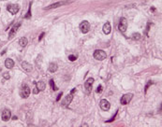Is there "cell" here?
<instances>
[{
    "mask_svg": "<svg viewBox=\"0 0 162 127\" xmlns=\"http://www.w3.org/2000/svg\"><path fill=\"white\" fill-rule=\"evenodd\" d=\"M100 108H101L102 110H106V111L109 110L110 108H111V105H110L109 101H107L106 99H102V100L100 101Z\"/></svg>",
    "mask_w": 162,
    "mask_h": 127,
    "instance_id": "obj_11",
    "label": "cell"
},
{
    "mask_svg": "<svg viewBox=\"0 0 162 127\" xmlns=\"http://www.w3.org/2000/svg\"><path fill=\"white\" fill-rule=\"evenodd\" d=\"M37 88H38V90L40 92V91H44L45 88H46V85H45V83L43 81H39L38 83H37V86H36Z\"/></svg>",
    "mask_w": 162,
    "mask_h": 127,
    "instance_id": "obj_17",
    "label": "cell"
},
{
    "mask_svg": "<svg viewBox=\"0 0 162 127\" xmlns=\"http://www.w3.org/2000/svg\"><path fill=\"white\" fill-rule=\"evenodd\" d=\"M132 97H133L132 94H126V95H124L121 97L120 102H121L122 105H127V104H128V103L131 101Z\"/></svg>",
    "mask_w": 162,
    "mask_h": 127,
    "instance_id": "obj_6",
    "label": "cell"
},
{
    "mask_svg": "<svg viewBox=\"0 0 162 127\" xmlns=\"http://www.w3.org/2000/svg\"><path fill=\"white\" fill-rule=\"evenodd\" d=\"M102 90H103V87H102L101 85H99V86L98 87V89H97V93H98V94H101V93H102Z\"/></svg>",
    "mask_w": 162,
    "mask_h": 127,
    "instance_id": "obj_24",
    "label": "cell"
},
{
    "mask_svg": "<svg viewBox=\"0 0 162 127\" xmlns=\"http://www.w3.org/2000/svg\"><path fill=\"white\" fill-rule=\"evenodd\" d=\"M111 30H112V26H111L110 23H106L104 24V26H103L104 34H106V35L110 34V33H111Z\"/></svg>",
    "mask_w": 162,
    "mask_h": 127,
    "instance_id": "obj_15",
    "label": "cell"
},
{
    "mask_svg": "<svg viewBox=\"0 0 162 127\" xmlns=\"http://www.w3.org/2000/svg\"><path fill=\"white\" fill-rule=\"evenodd\" d=\"M69 60L71 61V62L76 61V60H77V56H76V55H69Z\"/></svg>",
    "mask_w": 162,
    "mask_h": 127,
    "instance_id": "obj_22",
    "label": "cell"
},
{
    "mask_svg": "<svg viewBox=\"0 0 162 127\" xmlns=\"http://www.w3.org/2000/svg\"><path fill=\"white\" fill-rule=\"evenodd\" d=\"M94 58L96 59V60H98V61H102L104 59H106V57H107V54H106V52L103 51V50H96L95 52H94Z\"/></svg>",
    "mask_w": 162,
    "mask_h": 127,
    "instance_id": "obj_2",
    "label": "cell"
},
{
    "mask_svg": "<svg viewBox=\"0 0 162 127\" xmlns=\"http://www.w3.org/2000/svg\"><path fill=\"white\" fill-rule=\"evenodd\" d=\"M57 64L54 63H51L50 64V65H49V71L51 72V73H54V72H56V70H57Z\"/></svg>",
    "mask_w": 162,
    "mask_h": 127,
    "instance_id": "obj_16",
    "label": "cell"
},
{
    "mask_svg": "<svg viewBox=\"0 0 162 127\" xmlns=\"http://www.w3.org/2000/svg\"><path fill=\"white\" fill-rule=\"evenodd\" d=\"M127 28H128V21H127V19L126 18H121L119 25H118L119 31L122 32V33H125L126 30H127Z\"/></svg>",
    "mask_w": 162,
    "mask_h": 127,
    "instance_id": "obj_3",
    "label": "cell"
},
{
    "mask_svg": "<svg viewBox=\"0 0 162 127\" xmlns=\"http://www.w3.org/2000/svg\"><path fill=\"white\" fill-rule=\"evenodd\" d=\"M44 34L45 33H41V34H40V36H39V41H40V40L42 39V37L44 36Z\"/></svg>",
    "mask_w": 162,
    "mask_h": 127,
    "instance_id": "obj_27",
    "label": "cell"
},
{
    "mask_svg": "<svg viewBox=\"0 0 162 127\" xmlns=\"http://www.w3.org/2000/svg\"><path fill=\"white\" fill-rule=\"evenodd\" d=\"M7 9H8L12 15H15V14L19 11L20 7H19L17 4H9L8 7H7Z\"/></svg>",
    "mask_w": 162,
    "mask_h": 127,
    "instance_id": "obj_4",
    "label": "cell"
},
{
    "mask_svg": "<svg viewBox=\"0 0 162 127\" xmlns=\"http://www.w3.org/2000/svg\"><path fill=\"white\" fill-rule=\"evenodd\" d=\"M21 96L23 97V98H27L30 95V89L28 86H26V85H24L23 86V88H22V90H21Z\"/></svg>",
    "mask_w": 162,
    "mask_h": 127,
    "instance_id": "obj_9",
    "label": "cell"
},
{
    "mask_svg": "<svg viewBox=\"0 0 162 127\" xmlns=\"http://www.w3.org/2000/svg\"><path fill=\"white\" fill-rule=\"evenodd\" d=\"M3 78H4L5 79H10V76L9 72H5V73H3Z\"/></svg>",
    "mask_w": 162,
    "mask_h": 127,
    "instance_id": "obj_23",
    "label": "cell"
},
{
    "mask_svg": "<svg viewBox=\"0 0 162 127\" xmlns=\"http://www.w3.org/2000/svg\"><path fill=\"white\" fill-rule=\"evenodd\" d=\"M140 38H141V35L139 33H135L132 35V39H134V40H139Z\"/></svg>",
    "mask_w": 162,
    "mask_h": 127,
    "instance_id": "obj_20",
    "label": "cell"
},
{
    "mask_svg": "<svg viewBox=\"0 0 162 127\" xmlns=\"http://www.w3.org/2000/svg\"><path fill=\"white\" fill-rule=\"evenodd\" d=\"M31 16H32V14H31V6H30L29 9H28V11H27L26 15L25 16V19H30V18H31Z\"/></svg>",
    "mask_w": 162,
    "mask_h": 127,
    "instance_id": "obj_21",
    "label": "cell"
},
{
    "mask_svg": "<svg viewBox=\"0 0 162 127\" xmlns=\"http://www.w3.org/2000/svg\"><path fill=\"white\" fill-rule=\"evenodd\" d=\"M10 116H11L10 110H9V109H4L3 110V112H2V120L4 122H8L10 119Z\"/></svg>",
    "mask_w": 162,
    "mask_h": 127,
    "instance_id": "obj_13",
    "label": "cell"
},
{
    "mask_svg": "<svg viewBox=\"0 0 162 127\" xmlns=\"http://www.w3.org/2000/svg\"><path fill=\"white\" fill-rule=\"evenodd\" d=\"M27 42H28V40H27V38L26 37H21L20 38V40H19V44H20V46L21 47H25L26 45H27Z\"/></svg>",
    "mask_w": 162,
    "mask_h": 127,
    "instance_id": "obj_18",
    "label": "cell"
},
{
    "mask_svg": "<svg viewBox=\"0 0 162 127\" xmlns=\"http://www.w3.org/2000/svg\"><path fill=\"white\" fill-rule=\"evenodd\" d=\"M21 25V23H16L15 25H13L12 26V28H11V30L10 31V33H9V39H11L13 36H14V35L16 34V32H17V30L19 29V26Z\"/></svg>",
    "mask_w": 162,
    "mask_h": 127,
    "instance_id": "obj_10",
    "label": "cell"
},
{
    "mask_svg": "<svg viewBox=\"0 0 162 127\" xmlns=\"http://www.w3.org/2000/svg\"><path fill=\"white\" fill-rule=\"evenodd\" d=\"M72 99H73V94L70 93V94H69V95H67V96L64 98V100L62 101V106H63L64 108H68L69 105L71 103Z\"/></svg>",
    "mask_w": 162,
    "mask_h": 127,
    "instance_id": "obj_5",
    "label": "cell"
},
{
    "mask_svg": "<svg viewBox=\"0 0 162 127\" xmlns=\"http://www.w3.org/2000/svg\"><path fill=\"white\" fill-rule=\"evenodd\" d=\"M5 65H6V67L8 69H11L14 66V61L12 59H10V58H8L5 61Z\"/></svg>",
    "mask_w": 162,
    "mask_h": 127,
    "instance_id": "obj_14",
    "label": "cell"
},
{
    "mask_svg": "<svg viewBox=\"0 0 162 127\" xmlns=\"http://www.w3.org/2000/svg\"><path fill=\"white\" fill-rule=\"evenodd\" d=\"M94 81H95V80H94L93 78H89V79L85 81V83H84V88H85L87 94H90V93H91V91H92V85H93Z\"/></svg>",
    "mask_w": 162,
    "mask_h": 127,
    "instance_id": "obj_8",
    "label": "cell"
},
{
    "mask_svg": "<svg viewBox=\"0 0 162 127\" xmlns=\"http://www.w3.org/2000/svg\"><path fill=\"white\" fill-rule=\"evenodd\" d=\"M73 0H69V1H60V2H56V3H54L48 7L44 8L45 10H50V9H56L58 7H61L63 5H67V4H69V3H72Z\"/></svg>",
    "mask_w": 162,
    "mask_h": 127,
    "instance_id": "obj_1",
    "label": "cell"
},
{
    "mask_svg": "<svg viewBox=\"0 0 162 127\" xmlns=\"http://www.w3.org/2000/svg\"><path fill=\"white\" fill-rule=\"evenodd\" d=\"M80 29H81L82 33L86 34V33L90 30V24H89L88 22H87V21H83V22H82V23H81V24H80Z\"/></svg>",
    "mask_w": 162,
    "mask_h": 127,
    "instance_id": "obj_7",
    "label": "cell"
},
{
    "mask_svg": "<svg viewBox=\"0 0 162 127\" xmlns=\"http://www.w3.org/2000/svg\"><path fill=\"white\" fill-rule=\"evenodd\" d=\"M50 85H51V87H52V89H53L54 91H57L58 88L55 86V83H54V79H51V80H50Z\"/></svg>",
    "mask_w": 162,
    "mask_h": 127,
    "instance_id": "obj_19",
    "label": "cell"
},
{
    "mask_svg": "<svg viewBox=\"0 0 162 127\" xmlns=\"http://www.w3.org/2000/svg\"><path fill=\"white\" fill-rule=\"evenodd\" d=\"M22 67L24 68V70L26 72V73H30L32 70H33V66L31 65V64L27 63L25 61L22 62Z\"/></svg>",
    "mask_w": 162,
    "mask_h": 127,
    "instance_id": "obj_12",
    "label": "cell"
},
{
    "mask_svg": "<svg viewBox=\"0 0 162 127\" xmlns=\"http://www.w3.org/2000/svg\"><path fill=\"white\" fill-rule=\"evenodd\" d=\"M2 1H5V0H2Z\"/></svg>",
    "mask_w": 162,
    "mask_h": 127,
    "instance_id": "obj_29",
    "label": "cell"
},
{
    "mask_svg": "<svg viewBox=\"0 0 162 127\" xmlns=\"http://www.w3.org/2000/svg\"><path fill=\"white\" fill-rule=\"evenodd\" d=\"M151 84H152V81H149V82H148L147 84H146V86H145V90H144V91H145V93L147 92V89L149 88V86H150Z\"/></svg>",
    "mask_w": 162,
    "mask_h": 127,
    "instance_id": "obj_25",
    "label": "cell"
},
{
    "mask_svg": "<svg viewBox=\"0 0 162 127\" xmlns=\"http://www.w3.org/2000/svg\"><path fill=\"white\" fill-rule=\"evenodd\" d=\"M62 95H63V94L61 93V94H59L58 96H57V98H56V101H59L60 99H61V97H62Z\"/></svg>",
    "mask_w": 162,
    "mask_h": 127,
    "instance_id": "obj_28",
    "label": "cell"
},
{
    "mask_svg": "<svg viewBox=\"0 0 162 127\" xmlns=\"http://www.w3.org/2000/svg\"><path fill=\"white\" fill-rule=\"evenodd\" d=\"M39 92V91L38 90V88H37V87H36V88H35V89L33 90V94H35V95H37V94H38Z\"/></svg>",
    "mask_w": 162,
    "mask_h": 127,
    "instance_id": "obj_26",
    "label": "cell"
}]
</instances>
